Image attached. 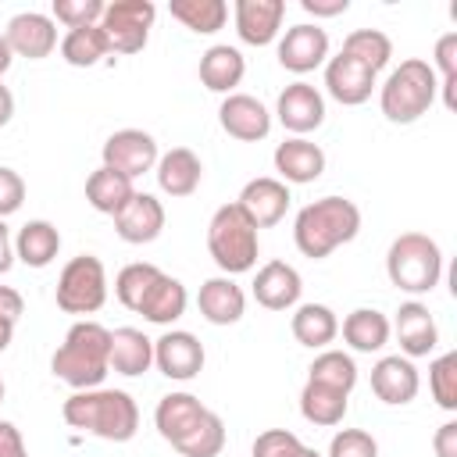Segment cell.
Wrapping results in <instances>:
<instances>
[{
  "mask_svg": "<svg viewBox=\"0 0 457 457\" xmlns=\"http://www.w3.org/2000/svg\"><path fill=\"white\" fill-rule=\"evenodd\" d=\"M61 414L71 428L93 432L107 443H129L139 428V407L121 389H82L64 400Z\"/></svg>",
  "mask_w": 457,
  "mask_h": 457,
  "instance_id": "1",
  "label": "cell"
},
{
  "mask_svg": "<svg viewBox=\"0 0 457 457\" xmlns=\"http://www.w3.org/2000/svg\"><path fill=\"white\" fill-rule=\"evenodd\" d=\"M361 228V211L353 200L346 196H325V200H314L307 204L300 214H296V225H293V239L300 246L303 257L311 261H321L328 257L336 246L350 243Z\"/></svg>",
  "mask_w": 457,
  "mask_h": 457,
  "instance_id": "2",
  "label": "cell"
},
{
  "mask_svg": "<svg viewBox=\"0 0 457 457\" xmlns=\"http://www.w3.org/2000/svg\"><path fill=\"white\" fill-rule=\"evenodd\" d=\"M111 357V332L96 321H79L68 328L64 343L54 350V375L61 382H68L71 389H96L104 382V375L111 371L107 364Z\"/></svg>",
  "mask_w": 457,
  "mask_h": 457,
  "instance_id": "3",
  "label": "cell"
},
{
  "mask_svg": "<svg viewBox=\"0 0 457 457\" xmlns=\"http://www.w3.org/2000/svg\"><path fill=\"white\" fill-rule=\"evenodd\" d=\"M436 89H439L436 68L421 57H407L382 86V114L393 125H411L432 107Z\"/></svg>",
  "mask_w": 457,
  "mask_h": 457,
  "instance_id": "4",
  "label": "cell"
},
{
  "mask_svg": "<svg viewBox=\"0 0 457 457\" xmlns=\"http://www.w3.org/2000/svg\"><path fill=\"white\" fill-rule=\"evenodd\" d=\"M389 282L407 293H432L439 275H443V253L439 243L428 239L425 232H403L393 239L389 257H386Z\"/></svg>",
  "mask_w": 457,
  "mask_h": 457,
  "instance_id": "5",
  "label": "cell"
},
{
  "mask_svg": "<svg viewBox=\"0 0 457 457\" xmlns=\"http://www.w3.org/2000/svg\"><path fill=\"white\" fill-rule=\"evenodd\" d=\"M207 250L214 264L228 275L250 271L257 261V228L246 221V214L236 204H225L214 211L207 225Z\"/></svg>",
  "mask_w": 457,
  "mask_h": 457,
  "instance_id": "6",
  "label": "cell"
},
{
  "mask_svg": "<svg viewBox=\"0 0 457 457\" xmlns=\"http://www.w3.org/2000/svg\"><path fill=\"white\" fill-rule=\"evenodd\" d=\"M104 300H107V271L100 257L93 253L71 257L57 278V307L64 314H93L104 307Z\"/></svg>",
  "mask_w": 457,
  "mask_h": 457,
  "instance_id": "7",
  "label": "cell"
},
{
  "mask_svg": "<svg viewBox=\"0 0 457 457\" xmlns=\"http://www.w3.org/2000/svg\"><path fill=\"white\" fill-rule=\"evenodd\" d=\"M157 18V7L150 0H114L104 7L100 29L107 36V46L118 54H139L150 39V25Z\"/></svg>",
  "mask_w": 457,
  "mask_h": 457,
  "instance_id": "8",
  "label": "cell"
},
{
  "mask_svg": "<svg viewBox=\"0 0 457 457\" xmlns=\"http://www.w3.org/2000/svg\"><path fill=\"white\" fill-rule=\"evenodd\" d=\"M157 164V143L143 129H121L104 143V168L121 171L125 179H136Z\"/></svg>",
  "mask_w": 457,
  "mask_h": 457,
  "instance_id": "9",
  "label": "cell"
},
{
  "mask_svg": "<svg viewBox=\"0 0 457 457\" xmlns=\"http://www.w3.org/2000/svg\"><path fill=\"white\" fill-rule=\"evenodd\" d=\"M236 207L246 214V221H250L253 228H271V225H278V221L286 218V211H289V189H286V182H278V179H253V182L243 186Z\"/></svg>",
  "mask_w": 457,
  "mask_h": 457,
  "instance_id": "10",
  "label": "cell"
},
{
  "mask_svg": "<svg viewBox=\"0 0 457 457\" xmlns=\"http://www.w3.org/2000/svg\"><path fill=\"white\" fill-rule=\"evenodd\" d=\"M154 364L168 378L189 382L204 371V343L193 332H168L154 343Z\"/></svg>",
  "mask_w": 457,
  "mask_h": 457,
  "instance_id": "11",
  "label": "cell"
},
{
  "mask_svg": "<svg viewBox=\"0 0 457 457\" xmlns=\"http://www.w3.org/2000/svg\"><path fill=\"white\" fill-rule=\"evenodd\" d=\"M218 121L221 129L232 136V139H243V143H257L271 132V114L268 107L257 100V96H246V93H232L225 96L221 111H218Z\"/></svg>",
  "mask_w": 457,
  "mask_h": 457,
  "instance_id": "12",
  "label": "cell"
},
{
  "mask_svg": "<svg viewBox=\"0 0 457 457\" xmlns=\"http://www.w3.org/2000/svg\"><path fill=\"white\" fill-rule=\"evenodd\" d=\"M4 39H7L11 54L29 57V61H43V57H50V50L57 46V29H54V21H50L46 14L29 11V14H14V18L7 21Z\"/></svg>",
  "mask_w": 457,
  "mask_h": 457,
  "instance_id": "13",
  "label": "cell"
},
{
  "mask_svg": "<svg viewBox=\"0 0 457 457\" xmlns=\"http://www.w3.org/2000/svg\"><path fill=\"white\" fill-rule=\"evenodd\" d=\"M328 57V36L318 25H293L278 43V64L303 75Z\"/></svg>",
  "mask_w": 457,
  "mask_h": 457,
  "instance_id": "14",
  "label": "cell"
},
{
  "mask_svg": "<svg viewBox=\"0 0 457 457\" xmlns=\"http://www.w3.org/2000/svg\"><path fill=\"white\" fill-rule=\"evenodd\" d=\"M278 121L289 132H296V139L303 132H314L325 121V100H321V93L314 86H307V82L286 86L282 96H278Z\"/></svg>",
  "mask_w": 457,
  "mask_h": 457,
  "instance_id": "15",
  "label": "cell"
},
{
  "mask_svg": "<svg viewBox=\"0 0 457 457\" xmlns=\"http://www.w3.org/2000/svg\"><path fill=\"white\" fill-rule=\"evenodd\" d=\"M325 86H328V93H332L339 104L357 107V104H364V100L371 96V89H375V71L364 68L361 61L339 54V57H332L328 68H325Z\"/></svg>",
  "mask_w": 457,
  "mask_h": 457,
  "instance_id": "16",
  "label": "cell"
},
{
  "mask_svg": "<svg viewBox=\"0 0 457 457\" xmlns=\"http://www.w3.org/2000/svg\"><path fill=\"white\" fill-rule=\"evenodd\" d=\"M114 228H118V236L125 243H136V246L154 243L161 236V228H164V207H161V200H154L150 193H136L125 204V211L114 218Z\"/></svg>",
  "mask_w": 457,
  "mask_h": 457,
  "instance_id": "17",
  "label": "cell"
},
{
  "mask_svg": "<svg viewBox=\"0 0 457 457\" xmlns=\"http://www.w3.org/2000/svg\"><path fill=\"white\" fill-rule=\"evenodd\" d=\"M282 0H239L236 4V32L250 46H268L282 25Z\"/></svg>",
  "mask_w": 457,
  "mask_h": 457,
  "instance_id": "18",
  "label": "cell"
},
{
  "mask_svg": "<svg viewBox=\"0 0 457 457\" xmlns=\"http://www.w3.org/2000/svg\"><path fill=\"white\" fill-rule=\"evenodd\" d=\"M396 339H400V350L407 357H428L439 343V328L428 314L425 303L411 300V303H400L396 311Z\"/></svg>",
  "mask_w": 457,
  "mask_h": 457,
  "instance_id": "19",
  "label": "cell"
},
{
  "mask_svg": "<svg viewBox=\"0 0 457 457\" xmlns=\"http://www.w3.org/2000/svg\"><path fill=\"white\" fill-rule=\"evenodd\" d=\"M300 275H296V268H289L286 261H268L261 271H257V278H253V296H257V303L261 307H268V311H286V307H293L296 300H300Z\"/></svg>",
  "mask_w": 457,
  "mask_h": 457,
  "instance_id": "20",
  "label": "cell"
},
{
  "mask_svg": "<svg viewBox=\"0 0 457 457\" xmlns=\"http://www.w3.org/2000/svg\"><path fill=\"white\" fill-rule=\"evenodd\" d=\"M371 389L382 403H411L418 396V368L403 357H382L371 368Z\"/></svg>",
  "mask_w": 457,
  "mask_h": 457,
  "instance_id": "21",
  "label": "cell"
},
{
  "mask_svg": "<svg viewBox=\"0 0 457 457\" xmlns=\"http://www.w3.org/2000/svg\"><path fill=\"white\" fill-rule=\"evenodd\" d=\"M275 171H278L286 182H296V186L314 182V179H321V171H325V154H321V146L311 143V139H286V143H278V150H275Z\"/></svg>",
  "mask_w": 457,
  "mask_h": 457,
  "instance_id": "22",
  "label": "cell"
},
{
  "mask_svg": "<svg viewBox=\"0 0 457 457\" xmlns=\"http://www.w3.org/2000/svg\"><path fill=\"white\" fill-rule=\"evenodd\" d=\"M204 414H207V407H204L196 396H189V393H171V396H164V400L157 403L154 421H157V432H161L171 446H179V443L200 425Z\"/></svg>",
  "mask_w": 457,
  "mask_h": 457,
  "instance_id": "23",
  "label": "cell"
},
{
  "mask_svg": "<svg viewBox=\"0 0 457 457\" xmlns=\"http://www.w3.org/2000/svg\"><path fill=\"white\" fill-rule=\"evenodd\" d=\"M196 303H200V314L211 325H236L246 311V296L232 278H207L200 286Z\"/></svg>",
  "mask_w": 457,
  "mask_h": 457,
  "instance_id": "24",
  "label": "cell"
},
{
  "mask_svg": "<svg viewBox=\"0 0 457 457\" xmlns=\"http://www.w3.org/2000/svg\"><path fill=\"white\" fill-rule=\"evenodd\" d=\"M200 175H204L200 157H196L189 146L168 150V154L161 157V164H157V182H161V189H164L168 196H189V193H196Z\"/></svg>",
  "mask_w": 457,
  "mask_h": 457,
  "instance_id": "25",
  "label": "cell"
},
{
  "mask_svg": "<svg viewBox=\"0 0 457 457\" xmlns=\"http://www.w3.org/2000/svg\"><path fill=\"white\" fill-rule=\"evenodd\" d=\"M132 196H136L132 179H125L121 171L96 168V171L86 179V200H89V207H93V211H100V214L118 218Z\"/></svg>",
  "mask_w": 457,
  "mask_h": 457,
  "instance_id": "26",
  "label": "cell"
},
{
  "mask_svg": "<svg viewBox=\"0 0 457 457\" xmlns=\"http://www.w3.org/2000/svg\"><path fill=\"white\" fill-rule=\"evenodd\" d=\"M107 364L118 375H143L154 364V343L139 328H114L111 332V357Z\"/></svg>",
  "mask_w": 457,
  "mask_h": 457,
  "instance_id": "27",
  "label": "cell"
},
{
  "mask_svg": "<svg viewBox=\"0 0 457 457\" xmlns=\"http://www.w3.org/2000/svg\"><path fill=\"white\" fill-rule=\"evenodd\" d=\"M243 71H246V64H243V54L236 46H211L200 57V82L211 93H228L232 86H239Z\"/></svg>",
  "mask_w": 457,
  "mask_h": 457,
  "instance_id": "28",
  "label": "cell"
},
{
  "mask_svg": "<svg viewBox=\"0 0 457 457\" xmlns=\"http://www.w3.org/2000/svg\"><path fill=\"white\" fill-rule=\"evenodd\" d=\"M182 311H186V286L179 278H171V275H161L136 314H143L154 325H168V321L182 318Z\"/></svg>",
  "mask_w": 457,
  "mask_h": 457,
  "instance_id": "29",
  "label": "cell"
},
{
  "mask_svg": "<svg viewBox=\"0 0 457 457\" xmlns=\"http://www.w3.org/2000/svg\"><path fill=\"white\" fill-rule=\"evenodd\" d=\"M57 250H61V232L50 221H29V225H21L18 243H14V253L29 268H46L57 257Z\"/></svg>",
  "mask_w": 457,
  "mask_h": 457,
  "instance_id": "30",
  "label": "cell"
},
{
  "mask_svg": "<svg viewBox=\"0 0 457 457\" xmlns=\"http://www.w3.org/2000/svg\"><path fill=\"white\" fill-rule=\"evenodd\" d=\"M343 339H346L357 353L382 350L386 339H389V321H386V314H378V311H371V307H361V311L346 314V321H343Z\"/></svg>",
  "mask_w": 457,
  "mask_h": 457,
  "instance_id": "31",
  "label": "cell"
},
{
  "mask_svg": "<svg viewBox=\"0 0 457 457\" xmlns=\"http://www.w3.org/2000/svg\"><path fill=\"white\" fill-rule=\"evenodd\" d=\"M300 414L311 421V425H339L346 418V393L339 389H328V386H318V382H307L303 393H300Z\"/></svg>",
  "mask_w": 457,
  "mask_h": 457,
  "instance_id": "32",
  "label": "cell"
},
{
  "mask_svg": "<svg viewBox=\"0 0 457 457\" xmlns=\"http://www.w3.org/2000/svg\"><path fill=\"white\" fill-rule=\"evenodd\" d=\"M336 332H339V321L325 303H303L293 314V336L300 346H328Z\"/></svg>",
  "mask_w": 457,
  "mask_h": 457,
  "instance_id": "33",
  "label": "cell"
},
{
  "mask_svg": "<svg viewBox=\"0 0 457 457\" xmlns=\"http://www.w3.org/2000/svg\"><path fill=\"white\" fill-rule=\"evenodd\" d=\"M107 36L100 25H86V29H68V36L61 39V57L71 68H93L100 57H107Z\"/></svg>",
  "mask_w": 457,
  "mask_h": 457,
  "instance_id": "34",
  "label": "cell"
},
{
  "mask_svg": "<svg viewBox=\"0 0 457 457\" xmlns=\"http://www.w3.org/2000/svg\"><path fill=\"white\" fill-rule=\"evenodd\" d=\"M343 54L353 57V61H361L364 68H371V71L378 75V71L389 64V57H393V43H389V36L378 32V29H357V32L346 36Z\"/></svg>",
  "mask_w": 457,
  "mask_h": 457,
  "instance_id": "35",
  "label": "cell"
},
{
  "mask_svg": "<svg viewBox=\"0 0 457 457\" xmlns=\"http://www.w3.org/2000/svg\"><path fill=\"white\" fill-rule=\"evenodd\" d=\"M168 11H171V18H179L186 29H193V32H218L221 25H225V18H228V7L221 4V0H171L168 4Z\"/></svg>",
  "mask_w": 457,
  "mask_h": 457,
  "instance_id": "36",
  "label": "cell"
},
{
  "mask_svg": "<svg viewBox=\"0 0 457 457\" xmlns=\"http://www.w3.org/2000/svg\"><path fill=\"white\" fill-rule=\"evenodd\" d=\"M307 382H318V386H328V389H339L350 396V389L357 382V364H353V357H346L339 350H325L321 357H314Z\"/></svg>",
  "mask_w": 457,
  "mask_h": 457,
  "instance_id": "37",
  "label": "cell"
},
{
  "mask_svg": "<svg viewBox=\"0 0 457 457\" xmlns=\"http://www.w3.org/2000/svg\"><path fill=\"white\" fill-rule=\"evenodd\" d=\"M164 271L161 268H154V264H129V268H121L118 271V282H114V293H118V300L129 307V311H139V303L146 300V293L154 289V282L161 278Z\"/></svg>",
  "mask_w": 457,
  "mask_h": 457,
  "instance_id": "38",
  "label": "cell"
},
{
  "mask_svg": "<svg viewBox=\"0 0 457 457\" xmlns=\"http://www.w3.org/2000/svg\"><path fill=\"white\" fill-rule=\"evenodd\" d=\"M221 446H225V425H221V418H218L214 411H207V414L200 418V425H196L175 450H179L182 457H218Z\"/></svg>",
  "mask_w": 457,
  "mask_h": 457,
  "instance_id": "39",
  "label": "cell"
},
{
  "mask_svg": "<svg viewBox=\"0 0 457 457\" xmlns=\"http://www.w3.org/2000/svg\"><path fill=\"white\" fill-rule=\"evenodd\" d=\"M436 68H439V89H443V104L446 111H457V32L439 36L436 43Z\"/></svg>",
  "mask_w": 457,
  "mask_h": 457,
  "instance_id": "40",
  "label": "cell"
},
{
  "mask_svg": "<svg viewBox=\"0 0 457 457\" xmlns=\"http://www.w3.org/2000/svg\"><path fill=\"white\" fill-rule=\"evenodd\" d=\"M428 382H432L436 403L443 411H457V353H443L439 361H432Z\"/></svg>",
  "mask_w": 457,
  "mask_h": 457,
  "instance_id": "41",
  "label": "cell"
},
{
  "mask_svg": "<svg viewBox=\"0 0 457 457\" xmlns=\"http://www.w3.org/2000/svg\"><path fill=\"white\" fill-rule=\"evenodd\" d=\"M104 0H54V18L64 21L68 29H86V25H100L104 18Z\"/></svg>",
  "mask_w": 457,
  "mask_h": 457,
  "instance_id": "42",
  "label": "cell"
},
{
  "mask_svg": "<svg viewBox=\"0 0 457 457\" xmlns=\"http://www.w3.org/2000/svg\"><path fill=\"white\" fill-rule=\"evenodd\" d=\"M303 443L286 428H268L253 439V457H296Z\"/></svg>",
  "mask_w": 457,
  "mask_h": 457,
  "instance_id": "43",
  "label": "cell"
},
{
  "mask_svg": "<svg viewBox=\"0 0 457 457\" xmlns=\"http://www.w3.org/2000/svg\"><path fill=\"white\" fill-rule=\"evenodd\" d=\"M328 457H378V443L361 428H343L332 439Z\"/></svg>",
  "mask_w": 457,
  "mask_h": 457,
  "instance_id": "44",
  "label": "cell"
},
{
  "mask_svg": "<svg viewBox=\"0 0 457 457\" xmlns=\"http://www.w3.org/2000/svg\"><path fill=\"white\" fill-rule=\"evenodd\" d=\"M21 200H25V182H21V175L11 171V168H0V218L14 214V211L21 207Z\"/></svg>",
  "mask_w": 457,
  "mask_h": 457,
  "instance_id": "45",
  "label": "cell"
},
{
  "mask_svg": "<svg viewBox=\"0 0 457 457\" xmlns=\"http://www.w3.org/2000/svg\"><path fill=\"white\" fill-rule=\"evenodd\" d=\"M0 457H29L25 439L11 421H0Z\"/></svg>",
  "mask_w": 457,
  "mask_h": 457,
  "instance_id": "46",
  "label": "cell"
},
{
  "mask_svg": "<svg viewBox=\"0 0 457 457\" xmlns=\"http://www.w3.org/2000/svg\"><path fill=\"white\" fill-rule=\"evenodd\" d=\"M21 311H25L21 293H18V289H11V286H0V321L14 325V321L21 318Z\"/></svg>",
  "mask_w": 457,
  "mask_h": 457,
  "instance_id": "47",
  "label": "cell"
},
{
  "mask_svg": "<svg viewBox=\"0 0 457 457\" xmlns=\"http://www.w3.org/2000/svg\"><path fill=\"white\" fill-rule=\"evenodd\" d=\"M432 446H436V457H457V421L439 425Z\"/></svg>",
  "mask_w": 457,
  "mask_h": 457,
  "instance_id": "48",
  "label": "cell"
},
{
  "mask_svg": "<svg viewBox=\"0 0 457 457\" xmlns=\"http://www.w3.org/2000/svg\"><path fill=\"white\" fill-rule=\"evenodd\" d=\"M346 7H350L346 0H303V11L314 14V18H336V14H343Z\"/></svg>",
  "mask_w": 457,
  "mask_h": 457,
  "instance_id": "49",
  "label": "cell"
},
{
  "mask_svg": "<svg viewBox=\"0 0 457 457\" xmlns=\"http://www.w3.org/2000/svg\"><path fill=\"white\" fill-rule=\"evenodd\" d=\"M11 264H14V250H11V236H7V225L0 221V275H4V271H11Z\"/></svg>",
  "mask_w": 457,
  "mask_h": 457,
  "instance_id": "50",
  "label": "cell"
},
{
  "mask_svg": "<svg viewBox=\"0 0 457 457\" xmlns=\"http://www.w3.org/2000/svg\"><path fill=\"white\" fill-rule=\"evenodd\" d=\"M11 114H14V96H11V89L0 82V129L11 121Z\"/></svg>",
  "mask_w": 457,
  "mask_h": 457,
  "instance_id": "51",
  "label": "cell"
},
{
  "mask_svg": "<svg viewBox=\"0 0 457 457\" xmlns=\"http://www.w3.org/2000/svg\"><path fill=\"white\" fill-rule=\"evenodd\" d=\"M11 61H14V54H11V46H7V39H4V32H0V75L11 68Z\"/></svg>",
  "mask_w": 457,
  "mask_h": 457,
  "instance_id": "52",
  "label": "cell"
},
{
  "mask_svg": "<svg viewBox=\"0 0 457 457\" xmlns=\"http://www.w3.org/2000/svg\"><path fill=\"white\" fill-rule=\"evenodd\" d=\"M11 336H14V325H7V321H0V353L11 346Z\"/></svg>",
  "mask_w": 457,
  "mask_h": 457,
  "instance_id": "53",
  "label": "cell"
},
{
  "mask_svg": "<svg viewBox=\"0 0 457 457\" xmlns=\"http://www.w3.org/2000/svg\"><path fill=\"white\" fill-rule=\"evenodd\" d=\"M296 457H318V453H314V450H307V446H303V450H300V453H296Z\"/></svg>",
  "mask_w": 457,
  "mask_h": 457,
  "instance_id": "54",
  "label": "cell"
},
{
  "mask_svg": "<svg viewBox=\"0 0 457 457\" xmlns=\"http://www.w3.org/2000/svg\"><path fill=\"white\" fill-rule=\"evenodd\" d=\"M0 403H4V378H0Z\"/></svg>",
  "mask_w": 457,
  "mask_h": 457,
  "instance_id": "55",
  "label": "cell"
}]
</instances>
